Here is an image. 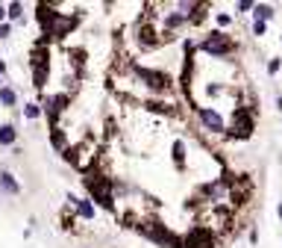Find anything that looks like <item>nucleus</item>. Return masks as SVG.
I'll return each mask as SVG.
<instances>
[{
    "label": "nucleus",
    "instance_id": "nucleus-7",
    "mask_svg": "<svg viewBox=\"0 0 282 248\" xmlns=\"http://www.w3.org/2000/svg\"><path fill=\"white\" fill-rule=\"evenodd\" d=\"M270 18H273V6H270V3H256V6H253V21H270Z\"/></svg>",
    "mask_w": 282,
    "mask_h": 248
},
{
    "label": "nucleus",
    "instance_id": "nucleus-6",
    "mask_svg": "<svg viewBox=\"0 0 282 248\" xmlns=\"http://www.w3.org/2000/svg\"><path fill=\"white\" fill-rule=\"evenodd\" d=\"M68 201H71V204L80 210V216H83V219H94V204H91V198H74V195H71Z\"/></svg>",
    "mask_w": 282,
    "mask_h": 248
},
{
    "label": "nucleus",
    "instance_id": "nucleus-4",
    "mask_svg": "<svg viewBox=\"0 0 282 248\" xmlns=\"http://www.w3.org/2000/svg\"><path fill=\"white\" fill-rule=\"evenodd\" d=\"M135 74L141 77V80H147V86L153 92H167L171 89V77L162 74V71H153V68H141V65H135Z\"/></svg>",
    "mask_w": 282,
    "mask_h": 248
},
{
    "label": "nucleus",
    "instance_id": "nucleus-9",
    "mask_svg": "<svg viewBox=\"0 0 282 248\" xmlns=\"http://www.w3.org/2000/svg\"><path fill=\"white\" fill-rule=\"evenodd\" d=\"M188 24V18L180 15V12H167L165 15V30H180V27H185Z\"/></svg>",
    "mask_w": 282,
    "mask_h": 248
},
{
    "label": "nucleus",
    "instance_id": "nucleus-19",
    "mask_svg": "<svg viewBox=\"0 0 282 248\" xmlns=\"http://www.w3.org/2000/svg\"><path fill=\"white\" fill-rule=\"evenodd\" d=\"M9 15H12V18L21 15V6H18V3H15V6H9Z\"/></svg>",
    "mask_w": 282,
    "mask_h": 248
},
{
    "label": "nucleus",
    "instance_id": "nucleus-8",
    "mask_svg": "<svg viewBox=\"0 0 282 248\" xmlns=\"http://www.w3.org/2000/svg\"><path fill=\"white\" fill-rule=\"evenodd\" d=\"M171 154H174V162H177V169L183 172V169H185V142L177 139V142H174V148H171Z\"/></svg>",
    "mask_w": 282,
    "mask_h": 248
},
{
    "label": "nucleus",
    "instance_id": "nucleus-10",
    "mask_svg": "<svg viewBox=\"0 0 282 248\" xmlns=\"http://www.w3.org/2000/svg\"><path fill=\"white\" fill-rule=\"evenodd\" d=\"M12 142H15V127L12 124L0 127V145H12Z\"/></svg>",
    "mask_w": 282,
    "mask_h": 248
},
{
    "label": "nucleus",
    "instance_id": "nucleus-21",
    "mask_svg": "<svg viewBox=\"0 0 282 248\" xmlns=\"http://www.w3.org/2000/svg\"><path fill=\"white\" fill-rule=\"evenodd\" d=\"M276 216H279V219H282V201H279V207H276Z\"/></svg>",
    "mask_w": 282,
    "mask_h": 248
},
{
    "label": "nucleus",
    "instance_id": "nucleus-20",
    "mask_svg": "<svg viewBox=\"0 0 282 248\" xmlns=\"http://www.w3.org/2000/svg\"><path fill=\"white\" fill-rule=\"evenodd\" d=\"M276 109H279V112H282V95H279V98H276Z\"/></svg>",
    "mask_w": 282,
    "mask_h": 248
},
{
    "label": "nucleus",
    "instance_id": "nucleus-16",
    "mask_svg": "<svg viewBox=\"0 0 282 248\" xmlns=\"http://www.w3.org/2000/svg\"><path fill=\"white\" fill-rule=\"evenodd\" d=\"M265 33H267L265 21H253V35H265Z\"/></svg>",
    "mask_w": 282,
    "mask_h": 248
},
{
    "label": "nucleus",
    "instance_id": "nucleus-11",
    "mask_svg": "<svg viewBox=\"0 0 282 248\" xmlns=\"http://www.w3.org/2000/svg\"><path fill=\"white\" fill-rule=\"evenodd\" d=\"M253 6H256V3H250V0H238V3H235V15H244V12H253Z\"/></svg>",
    "mask_w": 282,
    "mask_h": 248
},
{
    "label": "nucleus",
    "instance_id": "nucleus-13",
    "mask_svg": "<svg viewBox=\"0 0 282 248\" xmlns=\"http://www.w3.org/2000/svg\"><path fill=\"white\" fill-rule=\"evenodd\" d=\"M215 21H217V27H230V24H233V15H230V12H217Z\"/></svg>",
    "mask_w": 282,
    "mask_h": 248
},
{
    "label": "nucleus",
    "instance_id": "nucleus-12",
    "mask_svg": "<svg viewBox=\"0 0 282 248\" xmlns=\"http://www.w3.org/2000/svg\"><path fill=\"white\" fill-rule=\"evenodd\" d=\"M279 65H282V59H276V56H273V59H267V74H270V77H276V74H279Z\"/></svg>",
    "mask_w": 282,
    "mask_h": 248
},
{
    "label": "nucleus",
    "instance_id": "nucleus-18",
    "mask_svg": "<svg viewBox=\"0 0 282 248\" xmlns=\"http://www.w3.org/2000/svg\"><path fill=\"white\" fill-rule=\"evenodd\" d=\"M247 239H250V242H253V245H256V242H259V230L253 228V230H250V233H247Z\"/></svg>",
    "mask_w": 282,
    "mask_h": 248
},
{
    "label": "nucleus",
    "instance_id": "nucleus-17",
    "mask_svg": "<svg viewBox=\"0 0 282 248\" xmlns=\"http://www.w3.org/2000/svg\"><path fill=\"white\" fill-rule=\"evenodd\" d=\"M27 115H30V118H38V115H41L38 104H30V106H27Z\"/></svg>",
    "mask_w": 282,
    "mask_h": 248
},
{
    "label": "nucleus",
    "instance_id": "nucleus-3",
    "mask_svg": "<svg viewBox=\"0 0 282 248\" xmlns=\"http://www.w3.org/2000/svg\"><path fill=\"white\" fill-rule=\"evenodd\" d=\"M250 133H253V112L244 109V106H238L233 112V130H230V136H241V139H247Z\"/></svg>",
    "mask_w": 282,
    "mask_h": 248
},
{
    "label": "nucleus",
    "instance_id": "nucleus-1",
    "mask_svg": "<svg viewBox=\"0 0 282 248\" xmlns=\"http://www.w3.org/2000/svg\"><path fill=\"white\" fill-rule=\"evenodd\" d=\"M200 51L215 56V59H223V56H230V53L235 51V42L223 33V30H212V33L200 42Z\"/></svg>",
    "mask_w": 282,
    "mask_h": 248
},
{
    "label": "nucleus",
    "instance_id": "nucleus-15",
    "mask_svg": "<svg viewBox=\"0 0 282 248\" xmlns=\"http://www.w3.org/2000/svg\"><path fill=\"white\" fill-rule=\"evenodd\" d=\"M3 189H6V192H18V183L9 175H3Z\"/></svg>",
    "mask_w": 282,
    "mask_h": 248
},
{
    "label": "nucleus",
    "instance_id": "nucleus-14",
    "mask_svg": "<svg viewBox=\"0 0 282 248\" xmlns=\"http://www.w3.org/2000/svg\"><path fill=\"white\" fill-rule=\"evenodd\" d=\"M0 101H3V104H15V92H12V89H3V92H0Z\"/></svg>",
    "mask_w": 282,
    "mask_h": 248
},
{
    "label": "nucleus",
    "instance_id": "nucleus-5",
    "mask_svg": "<svg viewBox=\"0 0 282 248\" xmlns=\"http://www.w3.org/2000/svg\"><path fill=\"white\" fill-rule=\"evenodd\" d=\"M197 118L203 121L206 130H212V133H223L227 130V124H223V115L212 109V106H197Z\"/></svg>",
    "mask_w": 282,
    "mask_h": 248
},
{
    "label": "nucleus",
    "instance_id": "nucleus-22",
    "mask_svg": "<svg viewBox=\"0 0 282 248\" xmlns=\"http://www.w3.org/2000/svg\"><path fill=\"white\" fill-rule=\"evenodd\" d=\"M0 18H3V6H0Z\"/></svg>",
    "mask_w": 282,
    "mask_h": 248
},
{
    "label": "nucleus",
    "instance_id": "nucleus-2",
    "mask_svg": "<svg viewBox=\"0 0 282 248\" xmlns=\"http://www.w3.org/2000/svg\"><path fill=\"white\" fill-rule=\"evenodd\" d=\"M183 248H215V233L206 228V225H197V228L183 239Z\"/></svg>",
    "mask_w": 282,
    "mask_h": 248
}]
</instances>
